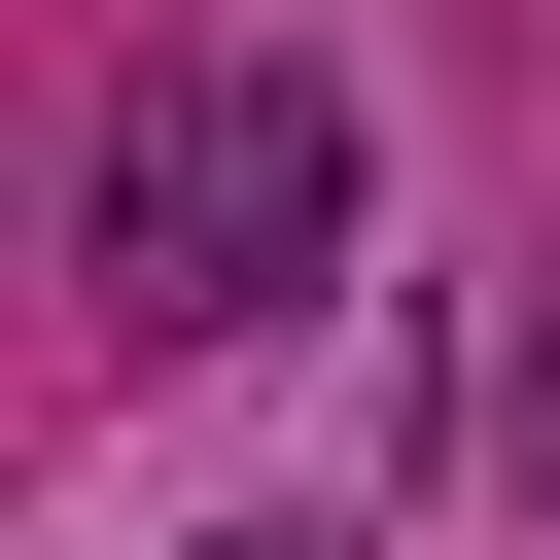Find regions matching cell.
<instances>
[{
  "instance_id": "cell-1",
  "label": "cell",
  "mask_w": 560,
  "mask_h": 560,
  "mask_svg": "<svg viewBox=\"0 0 560 560\" xmlns=\"http://www.w3.org/2000/svg\"><path fill=\"white\" fill-rule=\"evenodd\" d=\"M350 210H385L350 70H315V35H175V70L105 105L70 280H105V350H245V315H315V280H350Z\"/></svg>"
},
{
  "instance_id": "cell-2",
  "label": "cell",
  "mask_w": 560,
  "mask_h": 560,
  "mask_svg": "<svg viewBox=\"0 0 560 560\" xmlns=\"http://www.w3.org/2000/svg\"><path fill=\"white\" fill-rule=\"evenodd\" d=\"M490 490L560 525V245H525V315H490Z\"/></svg>"
},
{
  "instance_id": "cell-3",
  "label": "cell",
  "mask_w": 560,
  "mask_h": 560,
  "mask_svg": "<svg viewBox=\"0 0 560 560\" xmlns=\"http://www.w3.org/2000/svg\"><path fill=\"white\" fill-rule=\"evenodd\" d=\"M175 560H350V525H175Z\"/></svg>"
}]
</instances>
